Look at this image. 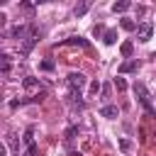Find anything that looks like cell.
Listing matches in <instances>:
<instances>
[{"mask_svg":"<svg viewBox=\"0 0 156 156\" xmlns=\"http://www.w3.org/2000/svg\"><path fill=\"white\" fill-rule=\"evenodd\" d=\"M134 95H136V100L144 105V110H146V112H154V105H151V93H149V88H146L141 80H136V83H134Z\"/></svg>","mask_w":156,"mask_h":156,"instance_id":"1","label":"cell"},{"mask_svg":"<svg viewBox=\"0 0 156 156\" xmlns=\"http://www.w3.org/2000/svg\"><path fill=\"white\" fill-rule=\"evenodd\" d=\"M66 83H68L71 90H83V85H85V76H83L80 71H71L68 78H66Z\"/></svg>","mask_w":156,"mask_h":156,"instance_id":"2","label":"cell"},{"mask_svg":"<svg viewBox=\"0 0 156 156\" xmlns=\"http://www.w3.org/2000/svg\"><path fill=\"white\" fill-rule=\"evenodd\" d=\"M151 34H154V24H151L149 20H144L141 24H136V39H139V41H149Z\"/></svg>","mask_w":156,"mask_h":156,"instance_id":"3","label":"cell"},{"mask_svg":"<svg viewBox=\"0 0 156 156\" xmlns=\"http://www.w3.org/2000/svg\"><path fill=\"white\" fill-rule=\"evenodd\" d=\"M0 68H2V76H10V71H12V56L10 54L0 56Z\"/></svg>","mask_w":156,"mask_h":156,"instance_id":"4","label":"cell"},{"mask_svg":"<svg viewBox=\"0 0 156 156\" xmlns=\"http://www.w3.org/2000/svg\"><path fill=\"white\" fill-rule=\"evenodd\" d=\"M119 115V110H117V105H105L102 110H100V117H107V119H115Z\"/></svg>","mask_w":156,"mask_h":156,"instance_id":"5","label":"cell"},{"mask_svg":"<svg viewBox=\"0 0 156 156\" xmlns=\"http://www.w3.org/2000/svg\"><path fill=\"white\" fill-rule=\"evenodd\" d=\"M136 68H139V63H136V61H124V63L119 66V76H122V73H134Z\"/></svg>","mask_w":156,"mask_h":156,"instance_id":"6","label":"cell"},{"mask_svg":"<svg viewBox=\"0 0 156 156\" xmlns=\"http://www.w3.org/2000/svg\"><path fill=\"white\" fill-rule=\"evenodd\" d=\"M132 7V2H127V0H119V2H115L112 5V12H127Z\"/></svg>","mask_w":156,"mask_h":156,"instance_id":"7","label":"cell"},{"mask_svg":"<svg viewBox=\"0 0 156 156\" xmlns=\"http://www.w3.org/2000/svg\"><path fill=\"white\" fill-rule=\"evenodd\" d=\"M88 7H90V2H80V5L73 7V15H76V17H83V15L88 12Z\"/></svg>","mask_w":156,"mask_h":156,"instance_id":"8","label":"cell"},{"mask_svg":"<svg viewBox=\"0 0 156 156\" xmlns=\"http://www.w3.org/2000/svg\"><path fill=\"white\" fill-rule=\"evenodd\" d=\"M22 83H24V88H27V90H37V88H39V80H37V78H32V76H27Z\"/></svg>","mask_w":156,"mask_h":156,"instance_id":"9","label":"cell"},{"mask_svg":"<svg viewBox=\"0 0 156 156\" xmlns=\"http://www.w3.org/2000/svg\"><path fill=\"white\" fill-rule=\"evenodd\" d=\"M63 44H71V46H76V44H78V46H88V41H85L83 37H71V39H66Z\"/></svg>","mask_w":156,"mask_h":156,"instance_id":"10","label":"cell"},{"mask_svg":"<svg viewBox=\"0 0 156 156\" xmlns=\"http://www.w3.org/2000/svg\"><path fill=\"white\" fill-rule=\"evenodd\" d=\"M119 51H122V56H132V51H134V44H132V41H124V44L119 46Z\"/></svg>","mask_w":156,"mask_h":156,"instance_id":"11","label":"cell"},{"mask_svg":"<svg viewBox=\"0 0 156 156\" xmlns=\"http://www.w3.org/2000/svg\"><path fill=\"white\" fill-rule=\"evenodd\" d=\"M7 146L15 151V154H20V144H17V139H15V134H7Z\"/></svg>","mask_w":156,"mask_h":156,"instance_id":"12","label":"cell"},{"mask_svg":"<svg viewBox=\"0 0 156 156\" xmlns=\"http://www.w3.org/2000/svg\"><path fill=\"white\" fill-rule=\"evenodd\" d=\"M115 41H117V32L115 29H107L105 32V44H115Z\"/></svg>","mask_w":156,"mask_h":156,"instance_id":"13","label":"cell"},{"mask_svg":"<svg viewBox=\"0 0 156 156\" xmlns=\"http://www.w3.org/2000/svg\"><path fill=\"white\" fill-rule=\"evenodd\" d=\"M115 88H117L119 93H124V90H127V80H124L122 76H117V78H115Z\"/></svg>","mask_w":156,"mask_h":156,"instance_id":"14","label":"cell"},{"mask_svg":"<svg viewBox=\"0 0 156 156\" xmlns=\"http://www.w3.org/2000/svg\"><path fill=\"white\" fill-rule=\"evenodd\" d=\"M24 141H27V146H32V144H34V129H32V127L24 132Z\"/></svg>","mask_w":156,"mask_h":156,"instance_id":"15","label":"cell"},{"mask_svg":"<svg viewBox=\"0 0 156 156\" xmlns=\"http://www.w3.org/2000/svg\"><path fill=\"white\" fill-rule=\"evenodd\" d=\"M98 90H102V83L100 80H93L90 83V95H98Z\"/></svg>","mask_w":156,"mask_h":156,"instance_id":"16","label":"cell"},{"mask_svg":"<svg viewBox=\"0 0 156 156\" xmlns=\"http://www.w3.org/2000/svg\"><path fill=\"white\" fill-rule=\"evenodd\" d=\"M122 29H127V32H132V29H136V24H134L132 20H122Z\"/></svg>","mask_w":156,"mask_h":156,"instance_id":"17","label":"cell"},{"mask_svg":"<svg viewBox=\"0 0 156 156\" xmlns=\"http://www.w3.org/2000/svg\"><path fill=\"white\" fill-rule=\"evenodd\" d=\"M41 68H44V71H54V61H51V58L41 61Z\"/></svg>","mask_w":156,"mask_h":156,"instance_id":"18","label":"cell"},{"mask_svg":"<svg viewBox=\"0 0 156 156\" xmlns=\"http://www.w3.org/2000/svg\"><path fill=\"white\" fill-rule=\"evenodd\" d=\"M76 134H78V127H68L66 129V139H73Z\"/></svg>","mask_w":156,"mask_h":156,"instance_id":"19","label":"cell"},{"mask_svg":"<svg viewBox=\"0 0 156 156\" xmlns=\"http://www.w3.org/2000/svg\"><path fill=\"white\" fill-rule=\"evenodd\" d=\"M119 146H122V149H124V151H127V149H129V146H132V144H129V139H122V141H119Z\"/></svg>","mask_w":156,"mask_h":156,"instance_id":"20","label":"cell"}]
</instances>
